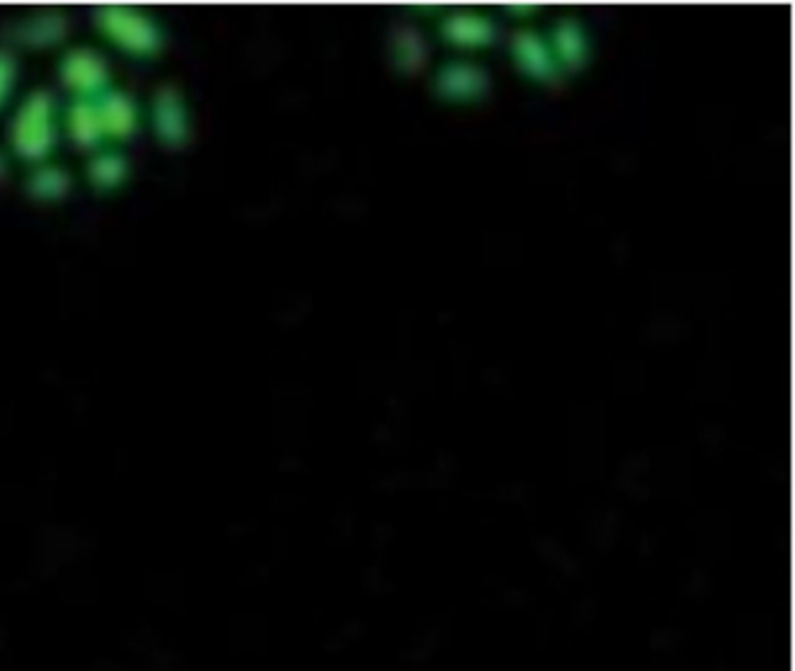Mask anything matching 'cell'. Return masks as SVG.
<instances>
[{
  "mask_svg": "<svg viewBox=\"0 0 795 671\" xmlns=\"http://www.w3.org/2000/svg\"><path fill=\"white\" fill-rule=\"evenodd\" d=\"M101 26L112 41H117L131 52H153L159 43L155 24L126 10H108V14L101 19Z\"/></svg>",
  "mask_w": 795,
  "mask_h": 671,
  "instance_id": "obj_2",
  "label": "cell"
},
{
  "mask_svg": "<svg viewBox=\"0 0 795 671\" xmlns=\"http://www.w3.org/2000/svg\"><path fill=\"white\" fill-rule=\"evenodd\" d=\"M52 108L47 96H33L29 99L26 108L19 114V122L14 128V138H16V147L19 152H26L31 157L43 155V152L49 147L52 143Z\"/></svg>",
  "mask_w": 795,
  "mask_h": 671,
  "instance_id": "obj_1",
  "label": "cell"
},
{
  "mask_svg": "<svg viewBox=\"0 0 795 671\" xmlns=\"http://www.w3.org/2000/svg\"><path fill=\"white\" fill-rule=\"evenodd\" d=\"M66 80L80 93L101 91L105 82V68L103 64L91 54H70V59L64 64Z\"/></svg>",
  "mask_w": 795,
  "mask_h": 671,
  "instance_id": "obj_3",
  "label": "cell"
},
{
  "mask_svg": "<svg viewBox=\"0 0 795 671\" xmlns=\"http://www.w3.org/2000/svg\"><path fill=\"white\" fill-rule=\"evenodd\" d=\"M12 80V66L5 54H0V96H5Z\"/></svg>",
  "mask_w": 795,
  "mask_h": 671,
  "instance_id": "obj_7",
  "label": "cell"
},
{
  "mask_svg": "<svg viewBox=\"0 0 795 671\" xmlns=\"http://www.w3.org/2000/svg\"><path fill=\"white\" fill-rule=\"evenodd\" d=\"M64 184L66 182L61 178V172H56V170H37L35 182H33V187H37L41 194H59Z\"/></svg>",
  "mask_w": 795,
  "mask_h": 671,
  "instance_id": "obj_6",
  "label": "cell"
},
{
  "mask_svg": "<svg viewBox=\"0 0 795 671\" xmlns=\"http://www.w3.org/2000/svg\"><path fill=\"white\" fill-rule=\"evenodd\" d=\"M155 120H157V128L161 136L168 143H176L184 136V114L182 108L176 99L173 91H164L159 93L157 99V108H155Z\"/></svg>",
  "mask_w": 795,
  "mask_h": 671,
  "instance_id": "obj_4",
  "label": "cell"
},
{
  "mask_svg": "<svg viewBox=\"0 0 795 671\" xmlns=\"http://www.w3.org/2000/svg\"><path fill=\"white\" fill-rule=\"evenodd\" d=\"M122 172H124V161L117 155H101L97 161H93V180H99L103 184L117 182Z\"/></svg>",
  "mask_w": 795,
  "mask_h": 671,
  "instance_id": "obj_5",
  "label": "cell"
}]
</instances>
